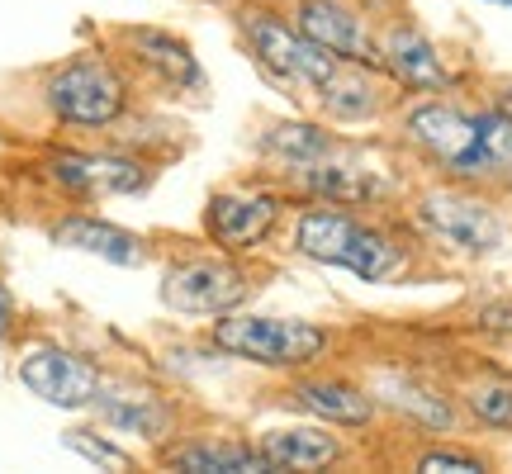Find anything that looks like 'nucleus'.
Masks as SVG:
<instances>
[{"label":"nucleus","instance_id":"obj_14","mask_svg":"<svg viewBox=\"0 0 512 474\" xmlns=\"http://www.w3.org/2000/svg\"><path fill=\"white\" fill-rule=\"evenodd\" d=\"M290 19L313 38V43H318V48H328L332 57L380 67L375 29H370V19L361 15L351 0H294V5H290Z\"/></svg>","mask_w":512,"mask_h":474},{"label":"nucleus","instance_id":"obj_9","mask_svg":"<svg viewBox=\"0 0 512 474\" xmlns=\"http://www.w3.org/2000/svg\"><path fill=\"white\" fill-rule=\"evenodd\" d=\"M91 413L105 422V432L147 441L162 451L171 437H181V399H171L162 384L138 375H105Z\"/></svg>","mask_w":512,"mask_h":474},{"label":"nucleus","instance_id":"obj_19","mask_svg":"<svg viewBox=\"0 0 512 474\" xmlns=\"http://www.w3.org/2000/svg\"><path fill=\"white\" fill-rule=\"evenodd\" d=\"M389 86H384V67L370 62H337V72L328 76V86L318 91V110L337 119V124H366L384 110Z\"/></svg>","mask_w":512,"mask_h":474},{"label":"nucleus","instance_id":"obj_18","mask_svg":"<svg viewBox=\"0 0 512 474\" xmlns=\"http://www.w3.org/2000/svg\"><path fill=\"white\" fill-rule=\"evenodd\" d=\"M166 470H185V474H275L271 460L261 456L256 441H242V437H171L157 451Z\"/></svg>","mask_w":512,"mask_h":474},{"label":"nucleus","instance_id":"obj_4","mask_svg":"<svg viewBox=\"0 0 512 474\" xmlns=\"http://www.w3.org/2000/svg\"><path fill=\"white\" fill-rule=\"evenodd\" d=\"M233 24H238L247 57H252L271 81H280L290 95L294 91L318 95L328 86V76L337 72V62H342V57H332L328 48H318L290 19V10H271V5L247 0V5H238Z\"/></svg>","mask_w":512,"mask_h":474},{"label":"nucleus","instance_id":"obj_3","mask_svg":"<svg viewBox=\"0 0 512 474\" xmlns=\"http://www.w3.org/2000/svg\"><path fill=\"white\" fill-rule=\"evenodd\" d=\"M209 351L223 361H242L271 375H299L328 356L332 332L309 318H290V313H223L209 323Z\"/></svg>","mask_w":512,"mask_h":474},{"label":"nucleus","instance_id":"obj_22","mask_svg":"<svg viewBox=\"0 0 512 474\" xmlns=\"http://www.w3.org/2000/svg\"><path fill=\"white\" fill-rule=\"evenodd\" d=\"M380 403L399 408L408 422H418L422 432H451L456 427V408L446 394H437L432 384H418L408 375H394V370H380L375 375V389H370Z\"/></svg>","mask_w":512,"mask_h":474},{"label":"nucleus","instance_id":"obj_24","mask_svg":"<svg viewBox=\"0 0 512 474\" xmlns=\"http://www.w3.org/2000/svg\"><path fill=\"white\" fill-rule=\"evenodd\" d=\"M62 446L95 470H133V456L114 437H105L100 427H72V432H62Z\"/></svg>","mask_w":512,"mask_h":474},{"label":"nucleus","instance_id":"obj_8","mask_svg":"<svg viewBox=\"0 0 512 474\" xmlns=\"http://www.w3.org/2000/svg\"><path fill=\"white\" fill-rule=\"evenodd\" d=\"M285 209H290V190H280V185H261V181L223 185L204 204L200 233L219 252L252 256L261 247H271V237L285 223Z\"/></svg>","mask_w":512,"mask_h":474},{"label":"nucleus","instance_id":"obj_15","mask_svg":"<svg viewBox=\"0 0 512 474\" xmlns=\"http://www.w3.org/2000/svg\"><path fill=\"white\" fill-rule=\"evenodd\" d=\"M48 237L67 252H86L105 266H119V271H138L152 261V247L143 233H133L114 219H100V214H62L48 223Z\"/></svg>","mask_w":512,"mask_h":474},{"label":"nucleus","instance_id":"obj_28","mask_svg":"<svg viewBox=\"0 0 512 474\" xmlns=\"http://www.w3.org/2000/svg\"><path fill=\"white\" fill-rule=\"evenodd\" d=\"M494 110L503 114V119H512V81H503V86L494 91Z\"/></svg>","mask_w":512,"mask_h":474},{"label":"nucleus","instance_id":"obj_23","mask_svg":"<svg viewBox=\"0 0 512 474\" xmlns=\"http://www.w3.org/2000/svg\"><path fill=\"white\" fill-rule=\"evenodd\" d=\"M465 408L479 427L489 432H512V380L503 375H489V380H475L465 389Z\"/></svg>","mask_w":512,"mask_h":474},{"label":"nucleus","instance_id":"obj_10","mask_svg":"<svg viewBox=\"0 0 512 474\" xmlns=\"http://www.w3.org/2000/svg\"><path fill=\"white\" fill-rule=\"evenodd\" d=\"M15 375L38 403L62 408V413H91L95 394L105 384V365L62 342H29L19 351Z\"/></svg>","mask_w":512,"mask_h":474},{"label":"nucleus","instance_id":"obj_17","mask_svg":"<svg viewBox=\"0 0 512 474\" xmlns=\"http://www.w3.org/2000/svg\"><path fill=\"white\" fill-rule=\"evenodd\" d=\"M290 399L318 422H332L342 432H361V427L380 418V399L370 394L366 384L342 380V375H304L299 370L290 380Z\"/></svg>","mask_w":512,"mask_h":474},{"label":"nucleus","instance_id":"obj_13","mask_svg":"<svg viewBox=\"0 0 512 474\" xmlns=\"http://www.w3.org/2000/svg\"><path fill=\"white\" fill-rule=\"evenodd\" d=\"M285 185L318 204H347V209L351 204H375L389 195V176L366 166L361 157H351L347 147H332L328 157H318L309 166H294L285 176Z\"/></svg>","mask_w":512,"mask_h":474},{"label":"nucleus","instance_id":"obj_7","mask_svg":"<svg viewBox=\"0 0 512 474\" xmlns=\"http://www.w3.org/2000/svg\"><path fill=\"white\" fill-rule=\"evenodd\" d=\"M38 171L48 176L53 190L67 200H124V195H143L157 166L143 152H124V147H48Z\"/></svg>","mask_w":512,"mask_h":474},{"label":"nucleus","instance_id":"obj_11","mask_svg":"<svg viewBox=\"0 0 512 474\" xmlns=\"http://www.w3.org/2000/svg\"><path fill=\"white\" fill-rule=\"evenodd\" d=\"M413 219L422 223V233H432L441 247H451L460 256H489L508 237L494 204H484L479 195H465L456 185L422 190L418 204H413Z\"/></svg>","mask_w":512,"mask_h":474},{"label":"nucleus","instance_id":"obj_21","mask_svg":"<svg viewBox=\"0 0 512 474\" xmlns=\"http://www.w3.org/2000/svg\"><path fill=\"white\" fill-rule=\"evenodd\" d=\"M332 147H342V138L323 124H309V119H280V124H271L256 138V152H261L280 176H290L294 166H309V162H318V157H328Z\"/></svg>","mask_w":512,"mask_h":474},{"label":"nucleus","instance_id":"obj_5","mask_svg":"<svg viewBox=\"0 0 512 474\" xmlns=\"http://www.w3.org/2000/svg\"><path fill=\"white\" fill-rule=\"evenodd\" d=\"M256 290V275L247 266V256L233 252H185L171 256L157 280V299L166 313L176 318H204L214 323L223 313L247 309V299Z\"/></svg>","mask_w":512,"mask_h":474},{"label":"nucleus","instance_id":"obj_12","mask_svg":"<svg viewBox=\"0 0 512 474\" xmlns=\"http://www.w3.org/2000/svg\"><path fill=\"white\" fill-rule=\"evenodd\" d=\"M119 57L143 81L162 86L166 95H204V86H209L190 38L157 29V24H128V29H119Z\"/></svg>","mask_w":512,"mask_h":474},{"label":"nucleus","instance_id":"obj_27","mask_svg":"<svg viewBox=\"0 0 512 474\" xmlns=\"http://www.w3.org/2000/svg\"><path fill=\"white\" fill-rule=\"evenodd\" d=\"M484 332H498V337H512V304H498V309H484L475 318Z\"/></svg>","mask_w":512,"mask_h":474},{"label":"nucleus","instance_id":"obj_26","mask_svg":"<svg viewBox=\"0 0 512 474\" xmlns=\"http://www.w3.org/2000/svg\"><path fill=\"white\" fill-rule=\"evenodd\" d=\"M15 332H19V304H15V294L0 285V347H5Z\"/></svg>","mask_w":512,"mask_h":474},{"label":"nucleus","instance_id":"obj_20","mask_svg":"<svg viewBox=\"0 0 512 474\" xmlns=\"http://www.w3.org/2000/svg\"><path fill=\"white\" fill-rule=\"evenodd\" d=\"M261 446V456L271 460V470H328L347 456V446L337 432L313 427V422H290V427H266L261 437H252Z\"/></svg>","mask_w":512,"mask_h":474},{"label":"nucleus","instance_id":"obj_29","mask_svg":"<svg viewBox=\"0 0 512 474\" xmlns=\"http://www.w3.org/2000/svg\"><path fill=\"white\" fill-rule=\"evenodd\" d=\"M494 5H512V0H494Z\"/></svg>","mask_w":512,"mask_h":474},{"label":"nucleus","instance_id":"obj_6","mask_svg":"<svg viewBox=\"0 0 512 474\" xmlns=\"http://www.w3.org/2000/svg\"><path fill=\"white\" fill-rule=\"evenodd\" d=\"M403 138L427 152L432 162L460 185H494L489 147H484V124L479 114L446 105V100H418L403 114Z\"/></svg>","mask_w":512,"mask_h":474},{"label":"nucleus","instance_id":"obj_16","mask_svg":"<svg viewBox=\"0 0 512 474\" xmlns=\"http://www.w3.org/2000/svg\"><path fill=\"white\" fill-rule=\"evenodd\" d=\"M375 48H380V67L389 72L394 86L403 91H451V67L441 62L437 43L422 34L418 24H389L384 34H375Z\"/></svg>","mask_w":512,"mask_h":474},{"label":"nucleus","instance_id":"obj_1","mask_svg":"<svg viewBox=\"0 0 512 474\" xmlns=\"http://www.w3.org/2000/svg\"><path fill=\"white\" fill-rule=\"evenodd\" d=\"M290 247L313 266H332V271H351L366 285H384L408 266L399 237L366 223L347 204H304L290 223Z\"/></svg>","mask_w":512,"mask_h":474},{"label":"nucleus","instance_id":"obj_25","mask_svg":"<svg viewBox=\"0 0 512 474\" xmlns=\"http://www.w3.org/2000/svg\"><path fill=\"white\" fill-rule=\"evenodd\" d=\"M422 474H479L489 470V460L475 451H456V446H437V451H422L418 456Z\"/></svg>","mask_w":512,"mask_h":474},{"label":"nucleus","instance_id":"obj_2","mask_svg":"<svg viewBox=\"0 0 512 474\" xmlns=\"http://www.w3.org/2000/svg\"><path fill=\"white\" fill-rule=\"evenodd\" d=\"M133 91H138V81H133L124 57L76 53L43 76V110L57 128L105 133V128H119L128 119Z\"/></svg>","mask_w":512,"mask_h":474}]
</instances>
